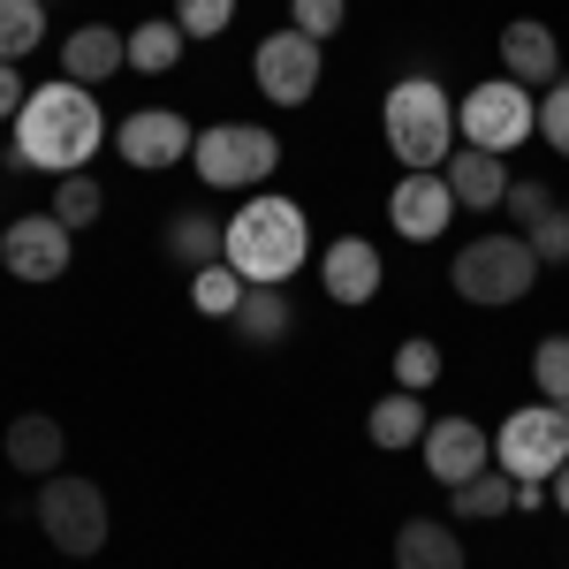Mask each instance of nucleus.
Masks as SVG:
<instances>
[{
    "label": "nucleus",
    "mask_w": 569,
    "mask_h": 569,
    "mask_svg": "<svg viewBox=\"0 0 569 569\" xmlns=\"http://www.w3.org/2000/svg\"><path fill=\"white\" fill-rule=\"evenodd\" d=\"M16 130V152H8V168H31V176H84L91 152L107 144V107H99V91L91 84H69V77H53L23 99V114L8 122Z\"/></svg>",
    "instance_id": "f257e3e1"
},
{
    "label": "nucleus",
    "mask_w": 569,
    "mask_h": 569,
    "mask_svg": "<svg viewBox=\"0 0 569 569\" xmlns=\"http://www.w3.org/2000/svg\"><path fill=\"white\" fill-rule=\"evenodd\" d=\"M220 259L236 266L251 289H281L311 266V220L297 198H273V190H251L236 220L220 228Z\"/></svg>",
    "instance_id": "f03ea898"
},
{
    "label": "nucleus",
    "mask_w": 569,
    "mask_h": 569,
    "mask_svg": "<svg viewBox=\"0 0 569 569\" xmlns=\"http://www.w3.org/2000/svg\"><path fill=\"white\" fill-rule=\"evenodd\" d=\"M448 289L479 311H501V305H525L539 289V251L525 243V228H493V236H471L456 266H448Z\"/></svg>",
    "instance_id": "7ed1b4c3"
},
{
    "label": "nucleus",
    "mask_w": 569,
    "mask_h": 569,
    "mask_svg": "<svg viewBox=\"0 0 569 569\" xmlns=\"http://www.w3.org/2000/svg\"><path fill=\"white\" fill-rule=\"evenodd\" d=\"M380 130H388V152L402 168H448L456 152V107L433 77H402L380 99Z\"/></svg>",
    "instance_id": "20e7f679"
},
{
    "label": "nucleus",
    "mask_w": 569,
    "mask_h": 569,
    "mask_svg": "<svg viewBox=\"0 0 569 569\" xmlns=\"http://www.w3.org/2000/svg\"><path fill=\"white\" fill-rule=\"evenodd\" d=\"M190 168L206 190H266V176L281 168V137L266 130V122H213V130H198L190 144Z\"/></svg>",
    "instance_id": "39448f33"
},
{
    "label": "nucleus",
    "mask_w": 569,
    "mask_h": 569,
    "mask_svg": "<svg viewBox=\"0 0 569 569\" xmlns=\"http://www.w3.org/2000/svg\"><path fill=\"white\" fill-rule=\"evenodd\" d=\"M39 531L53 539V555L91 562V555L107 547V531H114L107 493H99L84 471H53V479H39Z\"/></svg>",
    "instance_id": "423d86ee"
},
{
    "label": "nucleus",
    "mask_w": 569,
    "mask_h": 569,
    "mask_svg": "<svg viewBox=\"0 0 569 569\" xmlns=\"http://www.w3.org/2000/svg\"><path fill=\"white\" fill-rule=\"evenodd\" d=\"M456 137L509 160L525 137H539V99H531L517 77H486V84H471L456 99Z\"/></svg>",
    "instance_id": "0eeeda50"
},
{
    "label": "nucleus",
    "mask_w": 569,
    "mask_h": 569,
    "mask_svg": "<svg viewBox=\"0 0 569 569\" xmlns=\"http://www.w3.org/2000/svg\"><path fill=\"white\" fill-rule=\"evenodd\" d=\"M493 463L509 479H555L569 463V410L562 402H531V410H509L501 433H493Z\"/></svg>",
    "instance_id": "6e6552de"
},
{
    "label": "nucleus",
    "mask_w": 569,
    "mask_h": 569,
    "mask_svg": "<svg viewBox=\"0 0 569 569\" xmlns=\"http://www.w3.org/2000/svg\"><path fill=\"white\" fill-rule=\"evenodd\" d=\"M319 77H327V46L305 31H266L251 46V84L266 91V107H311Z\"/></svg>",
    "instance_id": "1a4fd4ad"
},
{
    "label": "nucleus",
    "mask_w": 569,
    "mask_h": 569,
    "mask_svg": "<svg viewBox=\"0 0 569 569\" xmlns=\"http://www.w3.org/2000/svg\"><path fill=\"white\" fill-rule=\"evenodd\" d=\"M77 259V228H61L53 213H23L0 228V266L23 281V289H46V281H61Z\"/></svg>",
    "instance_id": "9d476101"
},
{
    "label": "nucleus",
    "mask_w": 569,
    "mask_h": 569,
    "mask_svg": "<svg viewBox=\"0 0 569 569\" xmlns=\"http://www.w3.org/2000/svg\"><path fill=\"white\" fill-rule=\"evenodd\" d=\"M190 144H198V130H190V114H176V107H130V114L114 122V152L130 160L137 176L182 168V160H190Z\"/></svg>",
    "instance_id": "9b49d317"
},
{
    "label": "nucleus",
    "mask_w": 569,
    "mask_h": 569,
    "mask_svg": "<svg viewBox=\"0 0 569 569\" xmlns=\"http://www.w3.org/2000/svg\"><path fill=\"white\" fill-rule=\"evenodd\" d=\"M456 213H463V206H456V190H448L440 168H410V176L388 190V220H395L402 243H440Z\"/></svg>",
    "instance_id": "f8f14e48"
},
{
    "label": "nucleus",
    "mask_w": 569,
    "mask_h": 569,
    "mask_svg": "<svg viewBox=\"0 0 569 569\" xmlns=\"http://www.w3.org/2000/svg\"><path fill=\"white\" fill-rule=\"evenodd\" d=\"M418 448H426V471L440 486H463V479H479V471H493V433L471 426V418H433Z\"/></svg>",
    "instance_id": "ddd939ff"
},
{
    "label": "nucleus",
    "mask_w": 569,
    "mask_h": 569,
    "mask_svg": "<svg viewBox=\"0 0 569 569\" xmlns=\"http://www.w3.org/2000/svg\"><path fill=\"white\" fill-rule=\"evenodd\" d=\"M319 289H327V305H372L380 297V251H372V236H335L327 251H319Z\"/></svg>",
    "instance_id": "4468645a"
},
{
    "label": "nucleus",
    "mask_w": 569,
    "mask_h": 569,
    "mask_svg": "<svg viewBox=\"0 0 569 569\" xmlns=\"http://www.w3.org/2000/svg\"><path fill=\"white\" fill-rule=\"evenodd\" d=\"M501 77H517L525 91L562 84V39H555L539 16H517V23H501Z\"/></svg>",
    "instance_id": "2eb2a0df"
},
{
    "label": "nucleus",
    "mask_w": 569,
    "mask_h": 569,
    "mask_svg": "<svg viewBox=\"0 0 569 569\" xmlns=\"http://www.w3.org/2000/svg\"><path fill=\"white\" fill-rule=\"evenodd\" d=\"M130 69V31H114V23H77L69 39H61V77L69 84H107V77H122Z\"/></svg>",
    "instance_id": "dca6fc26"
},
{
    "label": "nucleus",
    "mask_w": 569,
    "mask_h": 569,
    "mask_svg": "<svg viewBox=\"0 0 569 569\" xmlns=\"http://www.w3.org/2000/svg\"><path fill=\"white\" fill-rule=\"evenodd\" d=\"M448 190H456L463 213H493V206L509 198V168H501V152L456 144V152H448Z\"/></svg>",
    "instance_id": "f3484780"
},
{
    "label": "nucleus",
    "mask_w": 569,
    "mask_h": 569,
    "mask_svg": "<svg viewBox=\"0 0 569 569\" xmlns=\"http://www.w3.org/2000/svg\"><path fill=\"white\" fill-rule=\"evenodd\" d=\"M8 471H23V479H53L61 471V448H69V433L46 418V410H23L16 426H8Z\"/></svg>",
    "instance_id": "a211bd4d"
},
{
    "label": "nucleus",
    "mask_w": 569,
    "mask_h": 569,
    "mask_svg": "<svg viewBox=\"0 0 569 569\" xmlns=\"http://www.w3.org/2000/svg\"><path fill=\"white\" fill-rule=\"evenodd\" d=\"M236 342L243 350H281L289 335H297V305L281 297V289H243V305H236Z\"/></svg>",
    "instance_id": "6ab92c4d"
},
{
    "label": "nucleus",
    "mask_w": 569,
    "mask_h": 569,
    "mask_svg": "<svg viewBox=\"0 0 569 569\" xmlns=\"http://www.w3.org/2000/svg\"><path fill=\"white\" fill-rule=\"evenodd\" d=\"M426 426H433V410H426L410 388L380 395V402L365 410V440H372V448H388V456H395V448H418V440H426Z\"/></svg>",
    "instance_id": "aec40b11"
},
{
    "label": "nucleus",
    "mask_w": 569,
    "mask_h": 569,
    "mask_svg": "<svg viewBox=\"0 0 569 569\" xmlns=\"http://www.w3.org/2000/svg\"><path fill=\"white\" fill-rule=\"evenodd\" d=\"M395 569H463V539L440 517H410L395 531Z\"/></svg>",
    "instance_id": "412c9836"
},
{
    "label": "nucleus",
    "mask_w": 569,
    "mask_h": 569,
    "mask_svg": "<svg viewBox=\"0 0 569 569\" xmlns=\"http://www.w3.org/2000/svg\"><path fill=\"white\" fill-rule=\"evenodd\" d=\"M517 509V479L493 463V471H479V479H463V486H448V517L456 525H486V517H509Z\"/></svg>",
    "instance_id": "4be33fe9"
},
{
    "label": "nucleus",
    "mask_w": 569,
    "mask_h": 569,
    "mask_svg": "<svg viewBox=\"0 0 569 569\" xmlns=\"http://www.w3.org/2000/svg\"><path fill=\"white\" fill-rule=\"evenodd\" d=\"M182 46H190V39H182L176 16H144V23L130 31V69H137V77H168V69L182 61Z\"/></svg>",
    "instance_id": "5701e85b"
},
{
    "label": "nucleus",
    "mask_w": 569,
    "mask_h": 569,
    "mask_svg": "<svg viewBox=\"0 0 569 569\" xmlns=\"http://www.w3.org/2000/svg\"><path fill=\"white\" fill-rule=\"evenodd\" d=\"M220 228H228V220H213V213H176L168 220V259L190 266V273L213 266L220 259Z\"/></svg>",
    "instance_id": "b1692460"
},
{
    "label": "nucleus",
    "mask_w": 569,
    "mask_h": 569,
    "mask_svg": "<svg viewBox=\"0 0 569 569\" xmlns=\"http://www.w3.org/2000/svg\"><path fill=\"white\" fill-rule=\"evenodd\" d=\"M46 46V0H0V61L23 69V53Z\"/></svg>",
    "instance_id": "393cba45"
},
{
    "label": "nucleus",
    "mask_w": 569,
    "mask_h": 569,
    "mask_svg": "<svg viewBox=\"0 0 569 569\" xmlns=\"http://www.w3.org/2000/svg\"><path fill=\"white\" fill-rule=\"evenodd\" d=\"M243 289H251V281H243L228 259H213V266H198V273H190V305L206 311V319H236Z\"/></svg>",
    "instance_id": "a878e982"
},
{
    "label": "nucleus",
    "mask_w": 569,
    "mask_h": 569,
    "mask_svg": "<svg viewBox=\"0 0 569 569\" xmlns=\"http://www.w3.org/2000/svg\"><path fill=\"white\" fill-rule=\"evenodd\" d=\"M46 213L61 220V228H91V220L107 213V190H99L91 176H61V182H53V206H46Z\"/></svg>",
    "instance_id": "bb28decb"
},
{
    "label": "nucleus",
    "mask_w": 569,
    "mask_h": 569,
    "mask_svg": "<svg viewBox=\"0 0 569 569\" xmlns=\"http://www.w3.org/2000/svg\"><path fill=\"white\" fill-rule=\"evenodd\" d=\"M531 388H539V402H562L569 410V335H547L531 350Z\"/></svg>",
    "instance_id": "cd10ccee"
},
{
    "label": "nucleus",
    "mask_w": 569,
    "mask_h": 569,
    "mask_svg": "<svg viewBox=\"0 0 569 569\" xmlns=\"http://www.w3.org/2000/svg\"><path fill=\"white\" fill-rule=\"evenodd\" d=\"M448 372V357H440V342H426V335H410L402 350H395V388H410V395H426Z\"/></svg>",
    "instance_id": "c85d7f7f"
},
{
    "label": "nucleus",
    "mask_w": 569,
    "mask_h": 569,
    "mask_svg": "<svg viewBox=\"0 0 569 569\" xmlns=\"http://www.w3.org/2000/svg\"><path fill=\"white\" fill-rule=\"evenodd\" d=\"M350 23V0H289V31H305V39H335Z\"/></svg>",
    "instance_id": "c756f323"
},
{
    "label": "nucleus",
    "mask_w": 569,
    "mask_h": 569,
    "mask_svg": "<svg viewBox=\"0 0 569 569\" xmlns=\"http://www.w3.org/2000/svg\"><path fill=\"white\" fill-rule=\"evenodd\" d=\"M176 23L182 39H220L236 23V0H176Z\"/></svg>",
    "instance_id": "7c9ffc66"
},
{
    "label": "nucleus",
    "mask_w": 569,
    "mask_h": 569,
    "mask_svg": "<svg viewBox=\"0 0 569 569\" xmlns=\"http://www.w3.org/2000/svg\"><path fill=\"white\" fill-rule=\"evenodd\" d=\"M525 243L539 251V266H569V213H562V206H555V213H539L525 228Z\"/></svg>",
    "instance_id": "2f4dec72"
},
{
    "label": "nucleus",
    "mask_w": 569,
    "mask_h": 569,
    "mask_svg": "<svg viewBox=\"0 0 569 569\" xmlns=\"http://www.w3.org/2000/svg\"><path fill=\"white\" fill-rule=\"evenodd\" d=\"M539 137H547V152H562V160H569V77L539 91Z\"/></svg>",
    "instance_id": "473e14b6"
},
{
    "label": "nucleus",
    "mask_w": 569,
    "mask_h": 569,
    "mask_svg": "<svg viewBox=\"0 0 569 569\" xmlns=\"http://www.w3.org/2000/svg\"><path fill=\"white\" fill-rule=\"evenodd\" d=\"M501 206H509L517 228H531L539 213H555V190H547V182H509V198H501Z\"/></svg>",
    "instance_id": "72a5a7b5"
},
{
    "label": "nucleus",
    "mask_w": 569,
    "mask_h": 569,
    "mask_svg": "<svg viewBox=\"0 0 569 569\" xmlns=\"http://www.w3.org/2000/svg\"><path fill=\"white\" fill-rule=\"evenodd\" d=\"M23 99H31V91H23V69H16V61H0V122H16V114H23Z\"/></svg>",
    "instance_id": "f704fd0d"
},
{
    "label": "nucleus",
    "mask_w": 569,
    "mask_h": 569,
    "mask_svg": "<svg viewBox=\"0 0 569 569\" xmlns=\"http://www.w3.org/2000/svg\"><path fill=\"white\" fill-rule=\"evenodd\" d=\"M547 493H555V509H562V517H569V463H562V471H555V479H547Z\"/></svg>",
    "instance_id": "c9c22d12"
},
{
    "label": "nucleus",
    "mask_w": 569,
    "mask_h": 569,
    "mask_svg": "<svg viewBox=\"0 0 569 569\" xmlns=\"http://www.w3.org/2000/svg\"><path fill=\"white\" fill-rule=\"evenodd\" d=\"M46 8H53V0H46Z\"/></svg>",
    "instance_id": "e433bc0d"
}]
</instances>
